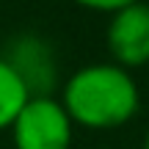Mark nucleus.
Listing matches in <instances>:
<instances>
[{
	"mask_svg": "<svg viewBox=\"0 0 149 149\" xmlns=\"http://www.w3.org/2000/svg\"><path fill=\"white\" fill-rule=\"evenodd\" d=\"M28 100L31 94H28L25 83L14 72V66L0 55V130H11L14 119L19 116Z\"/></svg>",
	"mask_w": 149,
	"mask_h": 149,
	"instance_id": "5",
	"label": "nucleus"
},
{
	"mask_svg": "<svg viewBox=\"0 0 149 149\" xmlns=\"http://www.w3.org/2000/svg\"><path fill=\"white\" fill-rule=\"evenodd\" d=\"M74 3L83 6V8H88V11H105V14H113V11L127 8V6L138 3V0H74Z\"/></svg>",
	"mask_w": 149,
	"mask_h": 149,
	"instance_id": "6",
	"label": "nucleus"
},
{
	"mask_svg": "<svg viewBox=\"0 0 149 149\" xmlns=\"http://www.w3.org/2000/svg\"><path fill=\"white\" fill-rule=\"evenodd\" d=\"M144 149H149V130H146V138H144Z\"/></svg>",
	"mask_w": 149,
	"mask_h": 149,
	"instance_id": "7",
	"label": "nucleus"
},
{
	"mask_svg": "<svg viewBox=\"0 0 149 149\" xmlns=\"http://www.w3.org/2000/svg\"><path fill=\"white\" fill-rule=\"evenodd\" d=\"M58 100L72 124L86 130H113L138 113L141 91L133 74L111 61L74 69L64 80Z\"/></svg>",
	"mask_w": 149,
	"mask_h": 149,
	"instance_id": "1",
	"label": "nucleus"
},
{
	"mask_svg": "<svg viewBox=\"0 0 149 149\" xmlns=\"http://www.w3.org/2000/svg\"><path fill=\"white\" fill-rule=\"evenodd\" d=\"M105 44L113 55V64L122 69H138L149 64V3H138L119 8L111 14L105 28Z\"/></svg>",
	"mask_w": 149,
	"mask_h": 149,
	"instance_id": "4",
	"label": "nucleus"
},
{
	"mask_svg": "<svg viewBox=\"0 0 149 149\" xmlns=\"http://www.w3.org/2000/svg\"><path fill=\"white\" fill-rule=\"evenodd\" d=\"M3 58L14 66L31 97H53L58 86L55 47L39 33H19L3 50Z\"/></svg>",
	"mask_w": 149,
	"mask_h": 149,
	"instance_id": "3",
	"label": "nucleus"
},
{
	"mask_svg": "<svg viewBox=\"0 0 149 149\" xmlns=\"http://www.w3.org/2000/svg\"><path fill=\"white\" fill-rule=\"evenodd\" d=\"M74 124L58 97H31L11 124L14 149H69Z\"/></svg>",
	"mask_w": 149,
	"mask_h": 149,
	"instance_id": "2",
	"label": "nucleus"
}]
</instances>
